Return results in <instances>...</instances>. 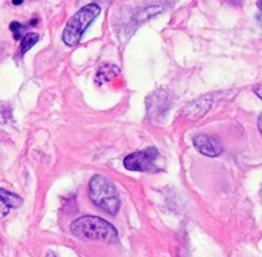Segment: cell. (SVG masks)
<instances>
[{"mask_svg":"<svg viewBox=\"0 0 262 257\" xmlns=\"http://www.w3.org/2000/svg\"><path fill=\"white\" fill-rule=\"evenodd\" d=\"M71 231L84 241H102L107 243L118 242V233L115 226L98 216H82L71 224Z\"/></svg>","mask_w":262,"mask_h":257,"instance_id":"obj_1","label":"cell"},{"mask_svg":"<svg viewBox=\"0 0 262 257\" xmlns=\"http://www.w3.org/2000/svg\"><path fill=\"white\" fill-rule=\"evenodd\" d=\"M89 197L95 206L110 215L120 210V197L115 184L103 175H94L89 183Z\"/></svg>","mask_w":262,"mask_h":257,"instance_id":"obj_2","label":"cell"},{"mask_svg":"<svg viewBox=\"0 0 262 257\" xmlns=\"http://www.w3.org/2000/svg\"><path fill=\"white\" fill-rule=\"evenodd\" d=\"M100 7L97 3H90L82 7L79 12L70 18L63 30L62 39L66 45L75 47L80 42L85 30L90 26L93 21L99 16Z\"/></svg>","mask_w":262,"mask_h":257,"instance_id":"obj_3","label":"cell"},{"mask_svg":"<svg viewBox=\"0 0 262 257\" xmlns=\"http://www.w3.org/2000/svg\"><path fill=\"white\" fill-rule=\"evenodd\" d=\"M158 158V151L155 147H149L144 151L131 153L123 160V166L130 171H143L152 173L157 171L156 160Z\"/></svg>","mask_w":262,"mask_h":257,"instance_id":"obj_4","label":"cell"},{"mask_svg":"<svg viewBox=\"0 0 262 257\" xmlns=\"http://www.w3.org/2000/svg\"><path fill=\"white\" fill-rule=\"evenodd\" d=\"M195 149L207 157H217L223 153V145L220 140L206 134H198L193 138Z\"/></svg>","mask_w":262,"mask_h":257,"instance_id":"obj_5","label":"cell"},{"mask_svg":"<svg viewBox=\"0 0 262 257\" xmlns=\"http://www.w3.org/2000/svg\"><path fill=\"white\" fill-rule=\"evenodd\" d=\"M24 200L7 189L0 188V220H3L9 213L11 208L21 207Z\"/></svg>","mask_w":262,"mask_h":257,"instance_id":"obj_6","label":"cell"},{"mask_svg":"<svg viewBox=\"0 0 262 257\" xmlns=\"http://www.w3.org/2000/svg\"><path fill=\"white\" fill-rule=\"evenodd\" d=\"M211 103H212V97H211V95H207V97L195 100L194 103H190V104L185 108L184 112L186 113L185 116L195 120V118H200L201 116H203L207 112L208 108L211 107Z\"/></svg>","mask_w":262,"mask_h":257,"instance_id":"obj_7","label":"cell"},{"mask_svg":"<svg viewBox=\"0 0 262 257\" xmlns=\"http://www.w3.org/2000/svg\"><path fill=\"white\" fill-rule=\"evenodd\" d=\"M37 41H39V34H36V32H29V34H26L21 40L19 53H21V54H25V53H26L27 50L31 49Z\"/></svg>","mask_w":262,"mask_h":257,"instance_id":"obj_8","label":"cell"},{"mask_svg":"<svg viewBox=\"0 0 262 257\" xmlns=\"http://www.w3.org/2000/svg\"><path fill=\"white\" fill-rule=\"evenodd\" d=\"M9 29H11L12 32H13L14 39H19V37H21V35H22V31H24L25 26H24V25L19 24V22L13 21L11 24V26H9Z\"/></svg>","mask_w":262,"mask_h":257,"instance_id":"obj_9","label":"cell"},{"mask_svg":"<svg viewBox=\"0 0 262 257\" xmlns=\"http://www.w3.org/2000/svg\"><path fill=\"white\" fill-rule=\"evenodd\" d=\"M253 92L257 97L262 99V85H256V87L253 88Z\"/></svg>","mask_w":262,"mask_h":257,"instance_id":"obj_10","label":"cell"},{"mask_svg":"<svg viewBox=\"0 0 262 257\" xmlns=\"http://www.w3.org/2000/svg\"><path fill=\"white\" fill-rule=\"evenodd\" d=\"M258 130H259V133L262 134V113L259 115V117H258Z\"/></svg>","mask_w":262,"mask_h":257,"instance_id":"obj_11","label":"cell"},{"mask_svg":"<svg viewBox=\"0 0 262 257\" xmlns=\"http://www.w3.org/2000/svg\"><path fill=\"white\" fill-rule=\"evenodd\" d=\"M13 4L14 6H19V4H22V0H13Z\"/></svg>","mask_w":262,"mask_h":257,"instance_id":"obj_12","label":"cell"},{"mask_svg":"<svg viewBox=\"0 0 262 257\" xmlns=\"http://www.w3.org/2000/svg\"><path fill=\"white\" fill-rule=\"evenodd\" d=\"M257 7H258L259 9H262V2H258V3H257Z\"/></svg>","mask_w":262,"mask_h":257,"instance_id":"obj_13","label":"cell"}]
</instances>
